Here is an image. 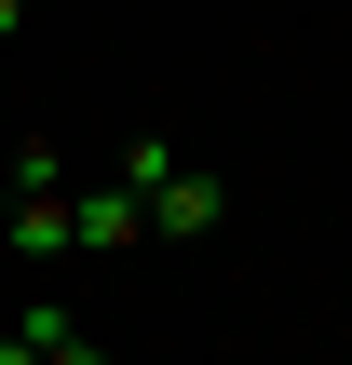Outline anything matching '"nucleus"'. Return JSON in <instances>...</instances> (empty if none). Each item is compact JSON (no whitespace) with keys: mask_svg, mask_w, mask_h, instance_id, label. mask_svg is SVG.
<instances>
[{"mask_svg":"<svg viewBox=\"0 0 352 365\" xmlns=\"http://www.w3.org/2000/svg\"><path fill=\"white\" fill-rule=\"evenodd\" d=\"M109 176L149 203V244H203V230L231 217V176H217V163H190L176 135H136V149H109Z\"/></svg>","mask_w":352,"mask_h":365,"instance_id":"nucleus-1","label":"nucleus"},{"mask_svg":"<svg viewBox=\"0 0 352 365\" xmlns=\"http://www.w3.org/2000/svg\"><path fill=\"white\" fill-rule=\"evenodd\" d=\"M68 230H81V257H136L149 244V203L122 176H68Z\"/></svg>","mask_w":352,"mask_h":365,"instance_id":"nucleus-2","label":"nucleus"},{"mask_svg":"<svg viewBox=\"0 0 352 365\" xmlns=\"http://www.w3.org/2000/svg\"><path fill=\"white\" fill-rule=\"evenodd\" d=\"M54 339H81V325H68L54 298H27V312L0 325V365H54Z\"/></svg>","mask_w":352,"mask_h":365,"instance_id":"nucleus-3","label":"nucleus"},{"mask_svg":"<svg viewBox=\"0 0 352 365\" xmlns=\"http://www.w3.org/2000/svg\"><path fill=\"white\" fill-rule=\"evenodd\" d=\"M54 365H122V352H95V339H54Z\"/></svg>","mask_w":352,"mask_h":365,"instance_id":"nucleus-4","label":"nucleus"},{"mask_svg":"<svg viewBox=\"0 0 352 365\" xmlns=\"http://www.w3.org/2000/svg\"><path fill=\"white\" fill-rule=\"evenodd\" d=\"M14 27H27V0H0V41H14Z\"/></svg>","mask_w":352,"mask_h":365,"instance_id":"nucleus-5","label":"nucleus"}]
</instances>
